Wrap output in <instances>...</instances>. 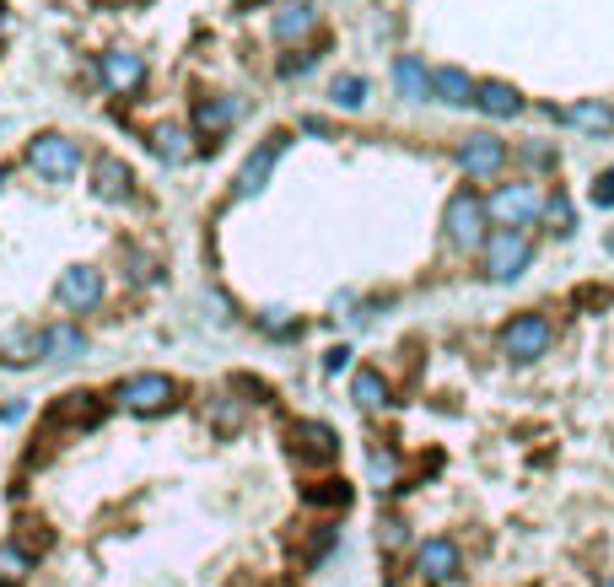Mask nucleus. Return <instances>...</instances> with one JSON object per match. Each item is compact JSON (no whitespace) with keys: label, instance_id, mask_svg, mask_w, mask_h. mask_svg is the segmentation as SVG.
Returning <instances> with one entry per match:
<instances>
[{"label":"nucleus","instance_id":"obj_7","mask_svg":"<svg viewBox=\"0 0 614 587\" xmlns=\"http://www.w3.org/2000/svg\"><path fill=\"white\" fill-rule=\"evenodd\" d=\"M54 296H60V307H71V312H92V307L103 302V276H98L92 265H76V270L60 276Z\"/></svg>","mask_w":614,"mask_h":587},{"label":"nucleus","instance_id":"obj_13","mask_svg":"<svg viewBox=\"0 0 614 587\" xmlns=\"http://www.w3.org/2000/svg\"><path fill=\"white\" fill-rule=\"evenodd\" d=\"M92 189H98V200H130L136 173H130L119 156H103V162L92 167Z\"/></svg>","mask_w":614,"mask_h":587},{"label":"nucleus","instance_id":"obj_2","mask_svg":"<svg viewBox=\"0 0 614 587\" xmlns=\"http://www.w3.org/2000/svg\"><path fill=\"white\" fill-rule=\"evenodd\" d=\"M528 265H534V243L523 232H512V227L490 232V243H485V276L490 281H517Z\"/></svg>","mask_w":614,"mask_h":587},{"label":"nucleus","instance_id":"obj_6","mask_svg":"<svg viewBox=\"0 0 614 587\" xmlns=\"http://www.w3.org/2000/svg\"><path fill=\"white\" fill-rule=\"evenodd\" d=\"M485 210L496 216V221H507L512 232L523 227V221H534V216H545V194L534 189V183H501L490 200H485Z\"/></svg>","mask_w":614,"mask_h":587},{"label":"nucleus","instance_id":"obj_11","mask_svg":"<svg viewBox=\"0 0 614 587\" xmlns=\"http://www.w3.org/2000/svg\"><path fill=\"white\" fill-rule=\"evenodd\" d=\"M415 572H421L426 583H448V577L459 572V545H453V539H426V545L415 550Z\"/></svg>","mask_w":614,"mask_h":587},{"label":"nucleus","instance_id":"obj_14","mask_svg":"<svg viewBox=\"0 0 614 587\" xmlns=\"http://www.w3.org/2000/svg\"><path fill=\"white\" fill-rule=\"evenodd\" d=\"M232 125H238V103H232V98H205V103L194 109V130L210 136V141H221Z\"/></svg>","mask_w":614,"mask_h":587},{"label":"nucleus","instance_id":"obj_21","mask_svg":"<svg viewBox=\"0 0 614 587\" xmlns=\"http://www.w3.org/2000/svg\"><path fill=\"white\" fill-rule=\"evenodd\" d=\"M33 572V556L22 545H0V587H22Z\"/></svg>","mask_w":614,"mask_h":587},{"label":"nucleus","instance_id":"obj_25","mask_svg":"<svg viewBox=\"0 0 614 587\" xmlns=\"http://www.w3.org/2000/svg\"><path fill=\"white\" fill-rule=\"evenodd\" d=\"M545 221H550L555 232H572V205H566V200H545Z\"/></svg>","mask_w":614,"mask_h":587},{"label":"nucleus","instance_id":"obj_22","mask_svg":"<svg viewBox=\"0 0 614 587\" xmlns=\"http://www.w3.org/2000/svg\"><path fill=\"white\" fill-rule=\"evenodd\" d=\"M312 22H318V16H312V5H303V0H297V5H281V16H276V38L292 43V38L312 33Z\"/></svg>","mask_w":614,"mask_h":587},{"label":"nucleus","instance_id":"obj_23","mask_svg":"<svg viewBox=\"0 0 614 587\" xmlns=\"http://www.w3.org/2000/svg\"><path fill=\"white\" fill-rule=\"evenodd\" d=\"M572 125H577V130L604 136V130H614V109H610V103H577V109H572Z\"/></svg>","mask_w":614,"mask_h":587},{"label":"nucleus","instance_id":"obj_12","mask_svg":"<svg viewBox=\"0 0 614 587\" xmlns=\"http://www.w3.org/2000/svg\"><path fill=\"white\" fill-rule=\"evenodd\" d=\"M474 109L490 114V119H517V114H523V98H517V87H507V81H479V87H474Z\"/></svg>","mask_w":614,"mask_h":587},{"label":"nucleus","instance_id":"obj_3","mask_svg":"<svg viewBox=\"0 0 614 587\" xmlns=\"http://www.w3.org/2000/svg\"><path fill=\"white\" fill-rule=\"evenodd\" d=\"M550 340H555V329H550L545 312H517L512 323H501V350H507L512 361H534V356H545Z\"/></svg>","mask_w":614,"mask_h":587},{"label":"nucleus","instance_id":"obj_27","mask_svg":"<svg viewBox=\"0 0 614 587\" xmlns=\"http://www.w3.org/2000/svg\"><path fill=\"white\" fill-rule=\"evenodd\" d=\"M599 587H614V577H604V583H599Z\"/></svg>","mask_w":614,"mask_h":587},{"label":"nucleus","instance_id":"obj_9","mask_svg":"<svg viewBox=\"0 0 614 587\" xmlns=\"http://www.w3.org/2000/svg\"><path fill=\"white\" fill-rule=\"evenodd\" d=\"M281 151H286V136L276 130L265 146H259L254 156H248V162H243V167H238V183H232V194H259V189L270 183V167H276V156H281Z\"/></svg>","mask_w":614,"mask_h":587},{"label":"nucleus","instance_id":"obj_5","mask_svg":"<svg viewBox=\"0 0 614 587\" xmlns=\"http://www.w3.org/2000/svg\"><path fill=\"white\" fill-rule=\"evenodd\" d=\"M27 162H33V173H38V178L65 183V178H76V173H81V146H76L71 136H38L33 151H27Z\"/></svg>","mask_w":614,"mask_h":587},{"label":"nucleus","instance_id":"obj_16","mask_svg":"<svg viewBox=\"0 0 614 587\" xmlns=\"http://www.w3.org/2000/svg\"><path fill=\"white\" fill-rule=\"evenodd\" d=\"M432 92L448 103V109H463V103H474V81L463 76L459 65H443V71H432Z\"/></svg>","mask_w":614,"mask_h":587},{"label":"nucleus","instance_id":"obj_4","mask_svg":"<svg viewBox=\"0 0 614 587\" xmlns=\"http://www.w3.org/2000/svg\"><path fill=\"white\" fill-rule=\"evenodd\" d=\"M485 221H490V210H485V200L474 189H459L448 200V210H443V227H448V238L459 248H479L485 243Z\"/></svg>","mask_w":614,"mask_h":587},{"label":"nucleus","instance_id":"obj_15","mask_svg":"<svg viewBox=\"0 0 614 587\" xmlns=\"http://www.w3.org/2000/svg\"><path fill=\"white\" fill-rule=\"evenodd\" d=\"M394 87H399V98L426 103V98H432V71H426L415 54H405V60H394Z\"/></svg>","mask_w":614,"mask_h":587},{"label":"nucleus","instance_id":"obj_24","mask_svg":"<svg viewBox=\"0 0 614 587\" xmlns=\"http://www.w3.org/2000/svg\"><path fill=\"white\" fill-rule=\"evenodd\" d=\"M329 98H334L340 109H361V103H367V81H361V76H334Z\"/></svg>","mask_w":614,"mask_h":587},{"label":"nucleus","instance_id":"obj_26","mask_svg":"<svg viewBox=\"0 0 614 587\" xmlns=\"http://www.w3.org/2000/svg\"><path fill=\"white\" fill-rule=\"evenodd\" d=\"M593 200H599V205H614V173H604V178H599V189H593Z\"/></svg>","mask_w":614,"mask_h":587},{"label":"nucleus","instance_id":"obj_20","mask_svg":"<svg viewBox=\"0 0 614 587\" xmlns=\"http://www.w3.org/2000/svg\"><path fill=\"white\" fill-rule=\"evenodd\" d=\"M292 437L303 442L307 458H334V432H329V426H318V421H297V426H292Z\"/></svg>","mask_w":614,"mask_h":587},{"label":"nucleus","instance_id":"obj_10","mask_svg":"<svg viewBox=\"0 0 614 587\" xmlns=\"http://www.w3.org/2000/svg\"><path fill=\"white\" fill-rule=\"evenodd\" d=\"M103 87L108 92H136L141 81H146V60L141 54H130V49H114V54H103Z\"/></svg>","mask_w":614,"mask_h":587},{"label":"nucleus","instance_id":"obj_19","mask_svg":"<svg viewBox=\"0 0 614 587\" xmlns=\"http://www.w3.org/2000/svg\"><path fill=\"white\" fill-rule=\"evenodd\" d=\"M350 394H356V405H361V410H378V405H388V383H383V372H372V367H361V372H356Z\"/></svg>","mask_w":614,"mask_h":587},{"label":"nucleus","instance_id":"obj_18","mask_svg":"<svg viewBox=\"0 0 614 587\" xmlns=\"http://www.w3.org/2000/svg\"><path fill=\"white\" fill-rule=\"evenodd\" d=\"M152 151L162 156V162H189L194 156V141H189V130H178V125H156L152 130Z\"/></svg>","mask_w":614,"mask_h":587},{"label":"nucleus","instance_id":"obj_8","mask_svg":"<svg viewBox=\"0 0 614 587\" xmlns=\"http://www.w3.org/2000/svg\"><path fill=\"white\" fill-rule=\"evenodd\" d=\"M501 162H507V146L496 136H463L459 141V167L469 178H490V173H501Z\"/></svg>","mask_w":614,"mask_h":587},{"label":"nucleus","instance_id":"obj_17","mask_svg":"<svg viewBox=\"0 0 614 587\" xmlns=\"http://www.w3.org/2000/svg\"><path fill=\"white\" fill-rule=\"evenodd\" d=\"M43 356L49 361H76V356H87V334L81 329H43Z\"/></svg>","mask_w":614,"mask_h":587},{"label":"nucleus","instance_id":"obj_1","mask_svg":"<svg viewBox=\"0 0 614 587\" xmlns=\"http://www.w3.org/2000/svg\"><path fill=\"white\" fill-rule=\"evenodd\" d=\"M172 399H178V383L167 372H136L119 383V405L130 416H162V410H172Z\"/></svg>","mask_w":614,"mask_h":587}]
</instances>
